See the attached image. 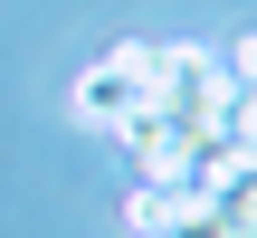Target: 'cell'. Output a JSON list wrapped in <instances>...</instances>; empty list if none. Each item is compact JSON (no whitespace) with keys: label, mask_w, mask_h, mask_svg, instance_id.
Returning <instances> with one entry per match:
<instances>
[{"label":"cell","mask_w":257,"mask_h":238,"mask_svg":"<svg viewBox=\"0 0 257 238\" xmlns=\"http://www.w3.org/2000/svg\"><path fill=\"white\" fill-rule=\"evenodd\" d=\"M95 67H105V76H114V86L134 95V86H153V67H162V48H153V38H114V48H105Z\"/></svg>","instance_id":"cell-3"},{"label":"cell","mask_w":257,"mask_h":238,"mask_svg":"<svg viewBox=\"0 0 257 238\" xmlns=\"http://www.w3.org/2000/svg\"><path fill=\"white\" fill-rule=\"evenodd\" d=\"M229 229H248V238H257V181H238V191H229Z\"/></svg>","instance_id":"cell-5"},{"label":"cell","mask_w":257,"mask_h":238,"mask_svg":"<svg viewBox=\"0 0 257 238\" xmlns=\"http://www.w3.org/2000/svg\"><path fill=\"white\" fill-rule=\"evenodd\" d=\"M219 57H229V76H238V95H257V29H238V38H229Z\"/></svg>","instance_id":"cell-4"},{"label":"cell","mask_w":257,"mask_h":238,"mask_svg":"<svg viewBox=\"0 0 257 238\" xmlns=\"http://www.w3.org/2000/svg\"><path fill=\"white\" fill-rule=\"evenodd\" d=\"M114 143H124L134 162H143V191H191V181H200V153H210V143H200V134L181 124V114H153V124H124Z\"/></svg>","instance_id":"cell-1"},{"label":"cell","mask_w":257,"mask_h":238,"mask_svg":"<svg viewBox=\"0 0 257 238\" xmlns=\"http://www.w3.org/2000/svg\"><path fill=\"white\" fill-rule=\"evenodd\" d=\"M67 114H76L86 134H124V124H134V95H124L105 67H86V76L67 86Z\"/></svg>","instance_id":"cell-2"}]
</instances>
